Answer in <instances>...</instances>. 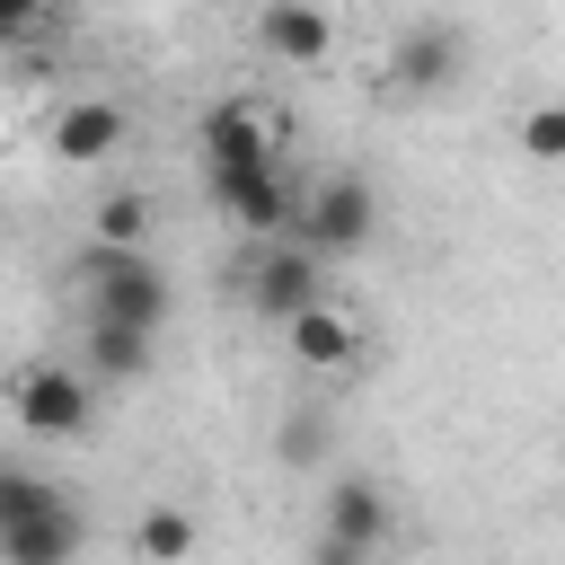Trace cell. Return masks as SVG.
<instances>
[{
    "label": "cell",
    "mask_w": 565,
    "mask_h": 565,
    "mask_svg": "<svg viewBox=\"0 0 565 565\" xmlns=\"http://www.w3.org/2000/svg\"><path fill=\"white\" fill-rule=\"evenodd\" d=\"M0 397H9V415H18L35 441H79V433L97 424V388H88V371H71V362H18V371L0 380Z\"/></svg>",
    "instance_id": "6da1fadb"
},
{
    "label": "cell",
    "mask_w": 565,
    "mask_h": 565,
    "mask_svg": "<svg viewBox=\"0 0 565 565\" xmlns=\"http://www.w3.org/2000/svg\"><path fill=\"white\" fill-rule=\"evenodd\" d=\"M79 282H88V309L97 318H132V327H168V274L150 265V247H97L88 238V256H79Z\"/></svg>",
    "instance_id": "7a4b0ae2"
},
{
    "label": "cell",
    "mask_w": 565,
    "mask_h": 565,
    "mask_svg": "<svg viewBox=\"0 0 565 565\" xmlns=\"http://www.w3.org/2000/svg\"><path fill=\"white\" fill-rule=\"evenodd\" d=\"M203 185H212V212H230L247 238H282L300 212V185L282 177V159H230V168H203Z\"/></svg>",
    "instance_id": "3957f363"
},
{
    "label": "cell",
    "mask_w": 565,
    "mask_h": 565,
    "mask_svg": "<svg viewBox=\"0 0 565 565\" xmlns=\"http://www.w3.org/2000/svg\"><path fill=\"white\" fill-rule=\"evenodd\" d=\"M291 230L318 247V256H362L371 247V230H380V194L362 185V177H318L309 194H300V212H291Z\"/></svg>",
    "instance_id": "277c9868"
},
{
    "label": "cell",
    "mask_w": 565,
    "mask_h": 565,
    "mask_svg": "<svg viewBox=\"0 0 565 565\" xmlns=\"http://www.w3.org/2000/svg\"><path fill=\"white\" fill-rule=\"evenodd\" d=\"M247 300L282 327L291 309H309V300H327V256L300 238V230H282V238H265V256L247 265Z\"/></svg>",
    "instance_id": "5b68a950"
},
{
    "label": "cell",
    "mask_w": 565,
    "mask_h": 565,
    "mask_svg": "<svg viewBox=\"0 0 565 565\" xmlns=\"http://www.w3.org/2000/svg\"><path fill=\"white\" fill-rule=\"evenodd\" d=\"M371 547H388V494L371 477H344L327 494V539H318V565H362Z\"/></svg>",
    "instance_id": "8992f818"
},
{
    "label": "cell",
    "mask_w": 565,
    "mask_h": 565,
    "mask_svg": "<svg viewBox=\"0 0 565 565\" xmlns=\"http://www.w3.org/2000/svg\"><path fill=\"white\" fill-rule=\"evenodd\" d=\"M459 62H468L459 26L424 18V26H406V35L388 44V88H397V97H441V88L459 79Z\"/></svg>",
    "instance_id": "52a82bcc"
},
{
    "label": "cell",
    "mask_w": 565,
    "mask_h": 565,
    "mask_svg": "<svg viewBox=\"0 0 565 565\" xmlns=\"http://www.w3.org/2000/svg\"><path fill=\"white\" fill-rule=\"evenodd\" d=\"M256 44L282 71H318L335 53V18H327V0H265L256 9Z\"/></svg>",
    "instance_id": "ba28073f"
},
{
    "label": "cell",
    "mask_w": 565,
    "mask_h": 565,
    "mask_svg": "<svg viewBox=\"0 0 565 565\" xmlns=\"http://www.w3.org/2000/svg\"><path fill=\"white\" fill-rule=\"evenodd\" d=\"M230 159H282V124H274V106H256V97H221V106L203 115V168H230Z\"/></svg>",
    "instance_id": "9c48e42d"
},
{
    "label": "cell",
    "mask_w": 565,
    "mask_h": 565,
    "mask_svg": "<svg viewBox=\"0 0 565 565\" xmlns=\"http://www.w3.org/2000/svg\"><path fill=\"white\" fill-rule=\"evenodd\" d=\"M282 353H291L300 371H353V362H362V327H353L335 300H309V309L282 318Z\"/></svg>",
    "instance_id": "30bf717a"
},
{
    "label": "cell",
    "mask_w": 565,
    "mask_h": 565,
    "mask_svg": "<svg viewBox=\"0 0 565 565\" xmlns=\"http://www.w3.org/2000/svg\"><path fill=\"white\" fill-rule=\"evenodd\" d=\"M124 132H132V115H124L115 97H71V106L53 115V159H62V168H97V159L124 150Z\"/></svg>",
    "instance_id": "8fae6325"
},
{
    "label": "cell",
    "mask_w": 565,
    "mask_h": 565,
    "mask_svg": "<svg viewBox=\"0 0 565 565\" xmlns=\"http://www.w3.org/2000/svg\"><path fill=\"white\" fill-rule=\"evenodd\" d=\"M79 547H88V530H79V512L62 494L35 503V512H18V521H0V565H62Z\"/></svg>",
    "instance_id": "7c38bea8"
},
{
    "label": "cell",
    "mask_w": 565,
    "mask_h": 565,
    "mask_svg": "<svg viewBox=\"0 0 565 565\" xmlns=\"http://www.w3.org/2000/svg\"><path fill=\"white\" fill-rule=\"evenodd\" d=\"M150 327H132V318H97L88 309V344H79V362H88V380H141L150 371Z\"/></svg>",
    "instance_id": "4fadbf2b"
},
{
    "label": "cell",
    "mask_w": 565,
    "mask_h": 565,
    "mask_svg": "<svg viewBox=\"0 0 565 565\" xmlns=\"http://www.w3.org/2000/svg\"><path fill=\"white\" fill-rule=\"evenodd\" d=\"M194 539H203V530H194L177 503H159V512H141V521H132V556H141V565H185V556H194Z\"/></svg>",
    "instance_id": "5bb4252c"
},
{
    "label": "cell",
    "mask_w": 565,
    "mask_h": 565,
    "mask_svg": "<svg viewBox=\"0 0 565 565\" xmlns=\"http://www.w3.org/2000/svg\"><path fill=\"white\" fill-rule=\"evenodd\" d=\"M150 221H159V212H150V194H132V185H124V194H106V203L88 212V238H97V247H150Z\"/></svg>",
    "instance_id": "9a60e30c"
},
{
    "label": "cell",
    "mask_w": 565,
    "mask_h": 565,
    "mask_svg": "<svg viewBox=\"0 0 565 565\" xmlns=\"http://www.w3.org/2000/svg\"><path fill=\"white\" fill-rule=\"evenodd\" d=\"M512 141H521V159H539V168H565V97H539V106H521Z\"/></svg>",
    "instance_id": "2e32d148"
},
{
    "label": "cell",
    "mask_w": 565,
    "mask_h": 565,
    "mask_svg": "<svg viewBox=\"0 0 565 565\" xmlns=\"http://www.w3.org/2000/svg\"><path fill=\"white\" fill-rule=\"evenodd\" d=\"M62 486H44L35 468H0V521H18V512H35V503H53Z\"/></svg>",
    "instance_id": "e0dca14e"
},
{
    "label": "cell",
    "mask_w": 565,
    "mask_h": 565,
    "mask_svg": "<svg viewBox=\"0 0 565 565\" xmlns=\"http://www.w3.org/2000/svg\"><path fill=\"white\" fill-rule=\"evenodd\" d=\"M274 450H282V459H291V468H309V459H318V450H327V415H291V424H282V433H274Z\"/></svg>",
    "instance_id": "ac0fdd59"
},
{
    "label": "cell",
    "mask_w": 565,
    "mask_h": 565,
    "mask_svg": "<svg viewBox=\"0 0 565 565\" xmlns=\"http://www.w3.org/2000/svg\"><path fill=\"white\" fill-rule=\"evenodd\" d=\"M44 26V0H0V44H26Z\"/></svg>",
    "instance_id": "d6986e66"
}]
</instances>
